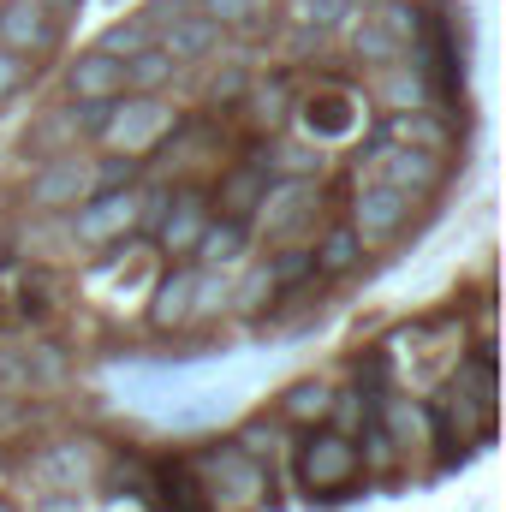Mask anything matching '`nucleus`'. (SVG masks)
<instances>
[{
	"label": "nucleus",
	"instance_id": "12",
	"mask_svg": "<svg viewBox=\"0 0 506 512\" xmlns=\"http://www.w3.org/2000/svg\"><path fill=\"white\" fill-rule=\"evenodd\" d=\"M376 96H381V108H387V114H405V108H435V72H429L423 60L399 54V60L376 66Z\"/></svg>",
	"mask_w": 506,
	"mask_h": 512
},
{
	"label": "nucleus",
	"instance_id": "15",
	"mask_svg": "<svg viewBox=\"0 0 506 512\" xmlns=\"http://www.w3.org/2000/svg\"><path fill=\"white\" fill-rule=\"evenodd\" d=\"M262 185H268L262 161H233V167H227V179L209 191V203H215V215H233V221H245V227H251V209H256V197H262Z\"/></svg>",
	"mask_w": 506,
	"mask_h": 512
},
{
	"label": "nucleus",
	"instance_id": "25",
	"mask_svg": "<svg viewBox=\"0 0 506 512\" xmlns=\"http://www.w3.org/2000/svg\"><path fill=\"white\" fill-rule=\"evenodd\" d=\"M262 268H268V280H274V292H292V286H304V280H316V262H310V251H304V245H292V239H286V251H280V256H268Z\"/></svg>",
	"mask_w": 506,
	"mask_h": 512
},
{
	"label": "nucleus",
	"instance_id": "20",
	"mask_svg": "<svg viewBox=\"0 0 506 512\" xmlns=\"http://www.w3.org/2000/svg\"><path fill=\"white\" fill-rule=\"evenodd\" d=\"M149 495H155L167 512H215V507H209V495H203V483H197V471H191V459H173V465H161Z\"/></svg>",
	"mask_w": 506,
	"mask_h": 512
},
{
	"label": "nucleus",
	"instance_id": "18",
	"mask_svg": "<svg viewBox=\"0 0 506 512\" xmlns=\"http://www.w3.org/2000/svg\"><path fill=\"white\" fill-rule=\"evenodd\" d=\"M387 143H417V149H435L447 155L453 149V126L435 114V108H405V114H387Z\"/></svg>",
	"mask_w": 506,
	"mask_h": 512
},
{
	"label": "nucleus",
	"instance_id": "9",
	"mask_svg": "<svg viewBox=\"0 0 506 512\" xmlns=\"http://www.w3.org/2000/svg\"><path fill=\"white\" fill-rule=\"evenodd\" d=\"M60 42V12H48L42 0H0V48L36 60Z\"/></svg>",
	"mask_w": 506,
	"mask_h": 512
},
{
	"label": "nucleus",
	"instance_id": "35",
	"mask_svg": "<svg viewBox=\"0 0 506 512\" xmlns=\"http://www.w3.org/2000/svg\"><path fill=\"white\" fill-rule=\"evenodd\" d=\"M0 512H6V507H0Z\"/></svg>",
	"mask_w": 506,
	"mask_h": 512
},
{
	"label": "nucleus",
	"instance_id": "29",
	"mask_svg": "<svg viewBox=\"0 0 506 512\" xmlns=\"http://www.w3.org/2000/svg\"><path fill=\"white\" fill-rule=\"evenodd\" d=\"M24 78H30V60L12 54V48H0V102H12L24 90Z\"/></svg>",
	"mask_w": 506,
	"mask_h": 512
},
{
	"label": "nucleus",
	"instance_id": "17",
	"mask_svg": "<svg viewBox=\"0 0 506 512\" xmlns=\"http://www.w3.org/2000/svg\"><path fill=\"white\" fill-rule=\"evenodd\" d=\"M364 239L352 233V221H334V227H322V239L310 245V262H316V274L322 280H340V274H352L358 262H364Z\"/></svg>",
	"mask_w": 506,
	"mask_h": 512
},
{
	"label": "nucleus",
	"instance_id": "4",
	"mask_svg": "<svg viewBox=\"0 0 506 512\" xmlns=\"http://www.w3.org/2000/svg\"><path fill=\"white\" fill-rule=\"evenodd\" d=\"M364 477V459H358V441L334 423H316L298 435V483L310 495H340Z\"/></svg>",
	"mask_w": 506,
	"mask_h": 512
},
{
	"label": "nucleus",
	"instance_id": "32",
	"mask_svg": "<svg viewBox=\"0 0 506 512\" xmlns=\"http://www.w3.org/2000/svg\"><path fill=\"white\" fill-rule=\"evenodd\" d=\"M340 6H346V12H370L376 0H340Z\"/></svg>",
	"mask_w": 506,
	"mask_h": 512
},
{
	"label": "nucleus",
	"instance_id": "6",
	"mask_svg": "<svg viewBox=\"0 0 506 512\" xmlns=\"http://www.w3.org/2000/svg\"><path fill=\"white\" fill-rule=\"evenodd\" d=\"M90 191H96V161H84L78 149H60V155H42V167L30 173L24 209L30 215H60V209H78Z\"/></svg>",
	"mask_w": 506,
	"mask_h": 512
},
{
	"label": "nucleus",
	"instance_id": "3",
	"mask_svg": "<svg viewBox=\"0 0 506 512\" xmlns=\"http://www.w3.org/2000/svg\"><path fill=\"white\" fill-rule=\"evenodd\" d=\"M316 215H322V179H316V173L268 179V185H262V197H256V209H251V233L274 239V245H286V239L310 233V227H316Z\"/></svg>",
	"mask_w": 506,
	"mask_h": 512
},
{
	"label": "nucleus",
	"instance_id": "14",
	"mask_svg": "<svg viewBox=\"0 0 506 512\" xmlns=\"http://www.w3.org/2000/svg\"><path fill=\"white\" fill-rule=\"evenodd\" d=\"M191 280H197V262H179L155 280V292H149V328L155 334L191 328Z\"/></svg>",
	"mask_w": 506,
	"mask_h": 512
},
{
	"label": "nucleus",
	"instance_id": "34",
	"mask_svg": "<svg viewBox=\"0 0 506 512\" xmlns=\"http://www.w3.org/2000/svg\"><path fill=\"white\" fill-rule=\"evenodd\" d=\"M268 6H274V0H268Z\"/></svg>",
	"mask_w": 506,
	"mask_h": 512
},
{
	"label": "nucleus",
	"instance_id": "22",
	"mask_svg": "<svg viewBox=\"0 0 506 512\" xmlns=\"http://www.w3.org/2000/svg\"><path fill=\"white\" fill-rule=\"evenodd\" d=\"M173 54L167 48H137V54H126V90H137V96H155V90H167L173 84Z\"/></svg>",
	"mask_w": 506,
	"mask_h": 512
},
{
	"label": "nucleus",
	"instance_id": "13",
	"mask_svg": "<svg viewBox=\"0 0 506 512\" xmlns=\"http://www.w3.org/2000/svg\"><path fill=\"white\" fill-rule=\"evenodd\" d=\"M66 90H72V102H114L126 90V60L90 48V54H78L66 66Z\"/></svg>",
	"mask_w": 506,
	"mask_h": 512
},
{
	"label": "nucleus",
	"instance_id": "5",
	"mask_svg": "<svg viewBox=\"0 0 506 512\" xmlns=\"http://www.w3.org/2000/svg\"><path fill=\"white\" fill-rule=\"evenodd\" d=\"M137 233V185H102L72 209V239L84 251H114Z\"/></svg>",
	"mask_w": 506,
	"mask_h": 512
},
{
	"label": "nucleus",
	"instance_id": "21",
	"mask_svg": "<svg viewBox=\"0 0 506 512\" xmlns=\"http://www.w3.org/2000/svg\"><path fill=\"white\" fill-rule=\"evenodd\" d=\"M191 6L209 12L227 36H262V24H274V18H268V12H274L268 0H191Z\"/></svg>",
	"mask_w": 506,
	"mask_h": 512
},
{
	"label": "nucleus",
	"instance_id": "16",
	"mask_svg": "<svg viewBox=\"0 0 506 512\" xmlns=\"http://www.w3.org/2000/svg\"><path fill=\"white\" fill-rule=\"evenodd\" d=\"M245 251H251V227L233 221V215H209V227H203L191 262H203V268H239Z\"/></svg>",
	"mask_w": 506,
	"mask_h": 512
},
{
	"label": "nucleus",
	"instance_id": "10",
	"mask_svg": "<svg viewBox=\"0 0 506 512\" xmlns=\"http://www.w3.org/2000/svg\"><path fill=\"white\" fill-rule=\"evenodd\" d=\"M209 215H215V203H209V191H197V185H185V191H173V203H167V215L155 221V245L161 256H191L197 251V239H203V227H209Z\"/></svg>",
	"mask_w": 506,
	"mask_h": 512
},
{
	"label": "nucleus",
	"instance_id": "27",
	"mask_svg": "<svg viewBox=\"0 0 506 512\" xmlns=\"http://www.w3.org/2000/svg\"><path fill=\"white\" fill-rule=\"evenodd\" d=\"M245 90H251V84H245ZM292 102H298V96H292V84H268V90L256 84L245 108H251L256 126H286V120H292Z\"/></svg>",
	"mask_w": 506,
	"mask_h": 512
},
{
	"label": "nucleus",
	"instance_id": "30",
	"mask_svg": "<svg viewBox=\"0 0 506 512\" xmlns=\"http://www.w3.org/2000/svg\"><path fill=\"white\" fill-rule=\"evenodd\" d=\"M233 447H245L251 459H262V453H274V429H268V423H245V429L233 435Z\"/></svg>",
	"mask_w": 506,
	"mask_h": 512
},
{
	"label": "nucleus",
	"instance_id": "11",
	"mask_svg": "<svg viewBox=\"0 0 506 512\" xmlns=\"http://www.w3.org/2000/svg\"><path fill=\"white\" fill-rule=\"evenodd\" d=\"M221 42H227V30H221L209 12H197V6H185V12H173L167 24H155V48H167L173 66H197V60H209Z\"/></svg>",
	"mask_w": 506,
	"mask_h": 512
},
{
	"label": "nucleus",
	"instance_id": "1",
	"mask_svg": "<svg viewBox=\"0 0 506 512\" xmlns=\"http://www.w3.org/2000/svg\"><path fill=\"white\" fill-rule=\"evenodd\" d=\"M173 131H179V108H173L161 90H155V96L120 90V96L108 102V120L96 131V143L114 149V155H155Z\"/></svg>",
	"mask_w": 506,
	"mask_h": 512
},
{
	"label": "nucleus",
	"instance_id": "31",
	"mask_svg": "<svg viewBox=\"0 0 506 512\" xmlns=\"http://www.w3.org/2000/svg\"><path fill=\"white\" fill-rule=\"evenodd\" d=\"M30 512H90V501H84L78 489H48V495H42Z\"/></svg>",
	"mask_w": 506,
	"mask_h": 512
},
{
	"label": "nucleus",
	"instance_id": "2",
	"mask_svg": "<svg viewBox=\"0 0 506 512\" xmlns=\"http://www.w3.org/2000/svg\"><path fill=\"white\" fill-rule=\"evenodd\" d=\"M191 471H197V483H203V495H209V507L215 512H251V507H262V495H268V471H262V459H251V453L233 447V441L197 453Z\"/></svg>",
	"mask_w": 506,
	"mask_h": 512
},
{
	"label": "nucleus",
	"instance_id": "24",
	"mask_svg": "<svg viewBox=\"0 0 506 512\" xmlns=\"http://www.w3.org/2000/svg\"><path fill=\"white\" fill-rule=\"evenodd\" d=\"M227 292H233V268H203V262H197V280H191V322L227 316Z\"/></svg>",
	"mask_w": 506,
	"mask_h": 512
},
{
	"label": "nucleus",
	"instance_id": "28",
	"mask_svg": "<svg viewBox=\"0 0 506 512\" xmlns=\"http://www.w3.org/2000/svg\"><path fill=\"white\" fill-rule=\"evenodd\" d=\"M149 42H155V24H149V18H126V24H108L96 48L114 54V60H126V54H137V48H149Z\"/></svg>",
	"mask_w": 506,
	"mask_h": 512
},
{
	"label": "nucleus",
	"instance_id": "26",
	"mask_svg": "<svg viewBox=\"0 0 506 512\" xmlns=\"http://www.w3.org/2000/svg\"><path fill=\"white\" fill-rule=\"evenodd\" d=\"M280 292H274V280H268V268L256 262L245 280H233V292H227V310H239V316H256V310H268Z\"/></svg>",
	"mask_w": 506,
	"mask_h": 512
},
{
	"label": "nucleus",
	"instance_id": "7",
	"mask_svg": "<svg viewBox=\"0 0 506 512\" xmlns=\"http://www.w3.org/2000/svg\"><path fill=\"white\" fill-rule=\"evenodd\" d=\"M417 209H423V197H411V191H399V185H358L352 191V233L364 239V245H387L393 233H405V221H417Z\"/></svg>",
	"mask_w": 506,
	"mask_h": 512
},
{
	"label": "nucleus",
	"instance_id": "33",
	"mask_svg": "<svg viewBox=\"0 0 506 512\" xmlns=\"http://www.w3.org/2000/svg\"><path fill=\"white\" fill-rule=\"evenodd\" d=\"M42 6H48V12H72L78 0H42Z\"/></svg>",
	"mask_w": 506,
	"mask_h": 512
},
{
	"label": "nucleus",
	"instance_id": "8",
	"mask_svg": "<svg viewBox=\"0 0 506 512\" xmlns=\"http://www.w3.org/2000/svg\"><path fill=\"white\" fill-rule=\"evenodd\" d=\"M370 161H376L381 185H399V191H411V197H429V191H441V179H447V155L417 149V143H387V137H381L376 149H370Z\"/></svg>",
	"mask_w": 506,
	"mask_h": 512
},
{
	"label": "nucleus",
	"instance_id": "23",
	"mask_svg": "<svg viewBox=\"0 0 506 512\" xmlns=\"http://www.w3.org/2000/svg\"><path fill=\"white\" fill-rule=\"evenodd\" d=\"M78 143H84L78 108H48V120H36L30 137H24V149H36V155H60V149H78Z\"/></svg>",
	"mask_w": 506,
	"mask_h": 512
},
{
	"label": "nucleus",
	"instance_id": "19",
	"mask_svg": "<svg viewBox=\"0 0 506 512\" xmlns=\"http://www.w3.org/2000/svg\"><path fill=\"white\" fill-rule=\"evenodd\" d=\"M328 411H334V387L328 382H292L274 405V417L286 429H316V423H328Z\"/></svg>",
	"mask_w": 506,
	"mask_h": 512
}]
</instances>
